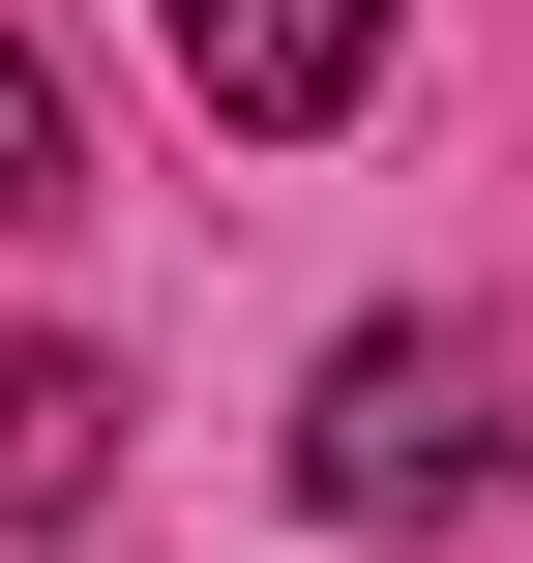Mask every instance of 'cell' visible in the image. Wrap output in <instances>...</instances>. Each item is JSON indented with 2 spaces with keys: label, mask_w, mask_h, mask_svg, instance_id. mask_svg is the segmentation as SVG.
<instances>
[{
  "label": "cell",
  "mask_w": 533,
  "mask_h": 563,
  "mask_svg": "<svg viewBox=\"0 0 533 563\" xmlns=\"http://www.w3.org/2000/svg\"><path fill=\"white\" fill-rule=\"evenodd\" d=\"M533 445H504V386H475V327H356L326 386H297V505L326 534H475Z\"/></svg>",
  "instance_id": "obj_1"
},
{
  "label": "cell",
  "mask_w": 533,
  "mask_h": 563,
  "mask_svg": "<svg viewBox=\"0 0 533 563\" xmlns=\"http://www.w3.org/2000/svg\"><path fill=\"white\" fill-rule=\"evenodd\" d=\"M178 30V89L237 119V148H326L356 89H386V0H148Z\"/></svg>",
  "instance_id": "obj_2"
},
{
  "label": "cell",
  "mask_w": 533,
  "mask_h": 563,
  "mask_svg": "<svg viewBox=\"0 0 533 563\" xmlns=\"http://www.w3.org/2000/svg\"><path fill=\"white\" fill-rule=\"evenodd\" d=\"M119 505V356H0V534H89Z\"/></svg>",
  "instance_id": "obj_3"
},
{
  "label": "cell",
  "mask_w": 533,
  "mask_h": 563,
  "mask_svg": "<svg viewBox=\"0 0 533 563\" xmlns=\"http://www.w3.org/2000/svg\"><path fill=\"white\" fill-rule=\"evenodd\" d=\"M30 208H89V148H59V59L0 30V238H30Z\"/></svg>",
  "instance_id": "obj_4"
}]
</instances>
